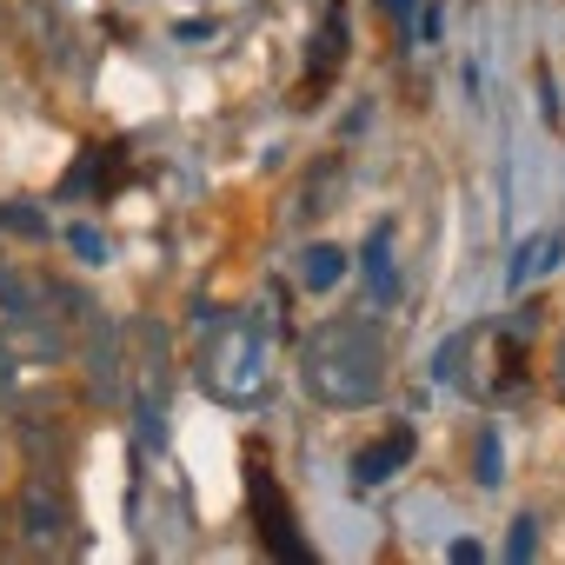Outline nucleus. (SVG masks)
<instances>
[{
    "label": "nucleus",
    "mask_w": 565,
    "mask_h": 565,
    "mask_svg": "<svg viewBox=\"0 0 565 565\" xmlns=\"http://www.w3.org/2000/svg\"><path fill=\"white\" fill-rule=\"evenodd\" d=\"M300 380H307V393H313L320 406H333V413H353V406L386 399V386H393L386 327L366 320V313H340V320L313 327L307 360H300Z\"/></svg>",
    "instance_id": "nucleus-1"
},
{
    "label": "nucleus",
    "mask_w": 565,
    "mask_h": 565,
    "mask_svg": "<svg viewBox=\"0 0 565 565\" xmlns=\"http://www.w3.org/2000/svg\"><path fill=\"white\" fill-rule=\"evenodd\" d=\"M200 386L220 406H253L273 386V327L259 313H220L200 340Z\"/></svg>",
    "instance_id": "nucleus-2"
},
{
    "label": "nucleus",
    "mask_w": 565,
    "mask_h": 565,
    "mask_svg": "<svg viewBox=\"0 0 565 565\" xmlns=\"http://www.w3.org/2000/svg\"><path fill=\"white\" fill-rule=\"evenodd\" d=\"M14 525H21V545H28V552H67V545H74V525H81L67 479L41 466V472L21 486V499H14Z\"/></svg>",
    "instance_id": "nucleus-3"
},
{
    "label": "nucleus",
    "mask_w": 565,
    "mask_h": 565,
    "mask_svg": "<svg viewBox=\"0 0 565 565\" xmlns=\"http://www.w3.org/2000/svg\"><path fill=\"white\" fill-rule=\"evenodd\" d=\"M246 505H253V532H259V545L273 558H287V565L313 558L307 539H300V525H294V505H287V492H279V479H273V466H266L259 446L246 452Z\"/></svg>",
    "instance_id": "nucleus-4"
},
{
    "label": "nucleus",
    "mask_w": 565,
    "mask_h": 565,
    "mask_svg": "<svg viewBox=\"0 0 565 565\" xmlns=\"http://www.w3.org/2000/svg\"><path fill=\"white\" fill-rule=\"evenodd\" d=\"M347 47H353V14H347V0H327V14H320V34H313V54H307V81H300V107H320L327 87L340 81L347 67Z\"/></svg>",
    "instance_id": "nucleus-5"
},
{
    "label": "nucleus",
    "mask_w": 565,
    "mask_h": 565,
    "mask_svg": "<svg viewBox=\"0 0 565 565\" xmlns=\"http://www.w3.org/2000/svg\"><path fill=\"white\" fill-rule=\"evenodd\" d=\"M127 373H134L140 426L153 433L160 413H167V333H160V327H134V360H127Z\"/></svg>",
    "instance_id": "nucleus-6"
},
{
    "label": "nucleus",
    "mask_w": 565,
    "mask_h": 565,
    "mask_svg": "<svg viewBox=\"0 0 565 565\" xmlns=\"http://www.w3.org/2000/svg\"><path fill=\"white\" fill-rule=\"evenodd\" d=\"M120 186H127V140H107V147L94 140V147L81 153V167L67 173L61 193H100V200H107V193H120Z\"/></svg>",
    "instance_id": "nucleus-7"
},
{
    "label": "nucleus",
    "mask_w": 565,
    "mask_h": 565,
    "mask_svg": "<svg viewBox=\"0 0 565 565\" xmlns=\"http://www.w3.org/2000/svg\"><path fill=\"white\" fill-rule=\"evenodd\" d=\"M406 459H413V426H393L386 439H373V446H360V452H353V486H360V492H373V486H386Z\"/></svg>",
    "instance_id": "nucleus-8"
},
{
    "label": "nucleus",
    "mask_w": 565,
    "mask_h": 565,
    "mask_svg": "<svg viewBox=\"0 0 565 565\" xmlns=\"http://www.w3.org/2000/svg\"><path fill=\"white\" fill-rule=\"evenodd\" d=\"M87 380H94L100 399H120L127 393V360H120V333L114 327H100V340L87 347Z\"/></svg>",
    "instance_id": "nucleus-9"
},
{
    "label": "nucleus",
    "mask_w": 565,
    "mask_h": 565,
    "mask_svg": "<svg viewBox=\"0 0 565 565\" xmlns=\"http://www.w3.org/2000/svg\"><path fill=\"white\" fill-rule=\"evenodd\" d=\"M340 279H347V253H340L333 239H313V246L300 253V287H307V294H333Z\"/></svg>",
    "instance_id": "nucleus-10"
},
{
    "label": "nucleus",
    "mask_w": 565,
    "mask_h": 565,
    "mask_svg": "<svg viewBox=\"0 0 565 565\" xmlns=\"http://www.w3.org/2000/svg\"><path fill=\"white\" fill-rule=\"evenodd\" d=\"M366 287H373V300H380V307H393V300H399V273H393V226H373V239H366Z\"/></svg>",
    "instance_id": "nucleus-11"
},
{
    "label": "nucleus",
    "mask_w": 565,
    "mask_h": 565,
    "mask_svg": "<svg viewBox=\"0 0 565 565\" xmlns=\"http://www.w3.org/2000/svg\"><path fill=\"white\" fill-rule=\"evenodd\" d=\"M340 180H347V167H340V153H327V160H320V173H307V186H300L294 213H300V220H313V213H333V200H340Z\"/></svg>",
    "instance_id": "nucleus-12"
},
{
    "label": "nucleus",
    "mask_w": 565,
    "mask_h": 565,
    "mask_svg": "<svg viewBox=\"0 0 565 565\" xmlns=\"http://www.w3.org/2000/svg\"><path fill=\"white\" fill-rule=\"evenodd\" d=\"M558 253H565V239H558V233H539V239H525V246H519V259H512V287H525V279L552 273V266H558Z\"/></svg>",
    "instance_id": "nucleus-13"
},
{
    "label": "nucleus",
    "mask_w": 565,
    "mask_h": 565,
    "mask_svg": "<svg viewBox=\"0 0 565 565\" xmlns=\"http://www.w3.org/2000/svg\"><path fill=\"white\" fill-rule=\"evenodd\" d=\"M0 226L21 233V239H47V220H41V213H28V206H0Z\"/></svg>",
    "instance_id": "nucleus-14"
},
{
    "label": "nucleus",
    "mask_w": 565,
    "mask_h": 565,
    "mask_svg": "<svg viewBox=\"0 0 565 565\" xmlns=\"http://www.w3.org/2000/svg\"><path fill=\"white\" fill-rule=\"evenodd\" d=\"M499 479H505V472H499V433L486 426V433H479V486H499Z\"/></svg>",
    "instance_id": "nucleus-15"
},
{
    "label": "nucleus",
    "mask_w": 565,
    "mask_h": 565,
    "mask_svg": "<svg viewBox=\"0 0 565 565\" xmlns=\"http://www.w3.org/2000/svg\"><path fill=\"white\" fill-rule=\"evenodd\" d=\"M67 239H74V253H81V259H87V266H100V259H107V239H100V233H94V226H74V233H67Z\"/></svg>",
    "instance_id": "nucleus-16"
},
{
    "label": "nucleus",
    "mask_w": 565,
    "mask_h": 565,
    "mask_svg": "<svg viewBox=\"0 0 565 565\" xmlns=\"http://www.w3.org/2000/svg\"><path fill=\"white\" fill-rule=\"evenodd\" d=\"M14 380H21V353H14L8 333H0V393H14Z\"/></svg>",
    "instance_id": "nucleus-17"
},
{
    "label": "nucleus",
    "mask_w": 565,
    "mask_h": 565,
    "mask_svg": "<svg viewBox=\"0 0 565 565\" xmlns=\"http://www.w3.org/2000/svg\"><path fill=\"white\" fill-rule=\"evenodd\" d=\"M505 552H512V558H532V552H539V525H532V519H519V525H512V545H505Z\"/></svg>",
    "instance_id": "nucleus-18"
},
{
    "label": "nucleus",
    "mask_w": 565,
    "mask_h": 565,
    "mask_svg": "<svg viewBox=\"0 0 565 565\" xmlns=\"http://www.w3.org/2000/svg\"><path fill=\"white\" fill-rule=\"evenodd\" d=\"M452 558L459 565H479V539H452Z\"/></svg>",
    "instance_id": "nucleus-19"
},
{
    "label": "nucleus",
    "mask_w": 565,
    "mask_h": 565,
    "mask_svg": "<svg viewBox=\"0 0 565 565\" xmlns=\"http://www.w3.org/2000/svg\"><path fill=\"white\" fill-rule=\"evenodd\" d=\"M380 8H386V14H393V21H406V14H413V8H419V0H380Z\"/></svg>",
    "instance_id": "nucleus-20"
},
{
    "label": "nucleus",
    "mask_w": 565,
    "mask_h": 565,
    "mask_svg": "<svg viewBox=\"0 0 565 565\" xmlns=\"http://www.w3.org/2000/svg\"><path fill=\"white\" fill-rule=\"evenodd\" d=\"M558 393H565V340H558Z\"/></svg>",
    "instance_id": "nucleus-21"
}]
</instances>
